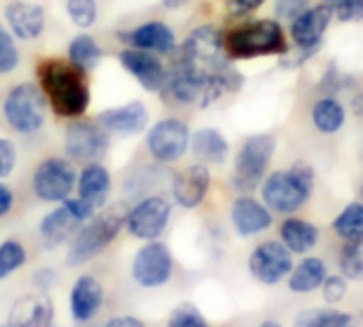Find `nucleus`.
Segmentation results:
<instances>
[{"label": "nucleus", "mask_w": 363, "mask_h": 327, "mask_svg": "<svg viewBox=\"0 0 363 327\" xmlns=\"http://www.w3.org/2000/svg\"><path fill=\"white\" fill-rule=\"evenodd\" d=\"M173 56L175 58L171 67L182 69L195 79L218 86L225 94L235 92L242 86V77L231 67L229 56L225 52L223 35L214 26L195 28L179 50L175 48Z\"/></svg>", "instance_id": "f257e3e1"}, {"label": "nucleus", "mask_w": 363, "mask_h": 327, "mask_svg": "<svg viewBox=\"0 0 363 327\" xmlns=\"http://www.w3.org/2000/svg\"><path fill=\"white\" fill-rule=\"evenodd\" d=\"M39 88L52 111L60 118H79L90 107V86L86 71L71 60L43 58L37 65Z\"/></svg>", "instance_id": "f03ea898"}, {"label": "nucleus", "mask_w": 363, "mask_h": 327, "mask_svg": "<svg viewBox=\"0 0 363 327\" xmlns=\"http://www.w3.org/2000/svg\"><path fill=\"white\" fill-rule=\"evenodd\" d=\"M223 43L229 60H250L286 52L284 31L276 20H255L235 26L223 37Z\"/></svg>", "instance_id": "7ed1b4c3"}, {"label": "nucleus", "mask_w": 363, "mask_h": 327, "mask_svg": "<svg viewBox=\"0 0 363 327\" xmlns=\"http://www.w3.org/2000/svg\"><path fill=\"white\" fill-rule=\"evenodd\" d=\"M126 210L124 206H111L99 216H92L90 223L79 229L77 238L73 240V246L69 248V263L71 265H84L99 253H103L120 233L122 225L126 223Z\"/></svg>", "instance_id": "20e7f679"}, {"label": "nucleus", "mask_w": 363, "mask_h": 327, "mask_svg": "<svg viewBox=\"0 0 363 327\" xmlns=\"http://www.w3.org/2000/svg\"><path fill=\"white\" fill-rule=\"evenodd\" d=\"M312 184V170L303 165H295L291 172H276L263 184V201L272 212L291 214L308 201Z\"/></svg>", "instance_id": "39448f33"}, {"label": "nucleus", "mask_w": 363, "mask_h": 327, "mask_svg": "<svg viewBox=\"0 0 363 327\" xmlns=\"http://www.w3.org/2000/svg\"><path fill=\"white\" fill-rule=\"evenodd\" d=\"M48 99L41 92L39 86L24 82L18 84L9 90L5 103H3V113L7 124L22 135H33L41 131L48 118Z\"/></svg>", "instance_id": "423d86ee"}, {"label": "nucleus", "mask_w": 363, "mask_h": 327, "mask_svg": "<svg viewBox=\"0 0 363 327\" xmlns=\"http://www.w3.org/2000/svg\"><path fill=\"white\" fill-rule=\"evenodd\" d=\"M276 150V139L272 135H252L244 141L242 150L235 158V170H233V187L242 193L255 191L267 167Z\"/></svg>", "instance_id": "0eeeda50"}, {"label": "nucleus", "mask_w": 363, "mask_h": 327, "mask_svg": "<svg viewBox=\"0 0 363 327\" xmlns=\"http://www.w3.org/2000/svg\"><path fill=\"white\" fill-rule=\"evenodd\" d=\"M77 187L75 167L65 158H45L39 162V167L33 178V189L41 201H65Z\"/></svg>", "instance_id": "6e6552de"}, {"label": "nucleus", "mask_w": 363, "mask_h": 327, "mask_svg": "<svg viewBox=\"0 0 363 327\" xmlns=\"http://www.w3.org/2000/svg\"><path fill=\"white\" fill-rule=\"evenodd\" d=\"M147 152L158 162H175L186 154L191 145V133L184 120L164 118L156 122L145 137Z\"/></svg>", "instance_id": "1a4fd4ad"}, {"label": "nucleus", "mask_w": 363, "mask_h": 327, "mask_svg": "<svg viewBox=\"0 0 363 327\" xmlns=\"http://www.w3.org/2000/svg\"><path fill=\"white\" fill-rule=\"evenodd\" d=\"M65 150L86 165L99 162L109 150V133L99 122H73L65 133Z\"/></svg>", "instance_id": "9d476101"}, {"label": "nucleus", "mask_w": 363, "mask_h": 327, "mask_svg": "<svg viewBox=\"0 0 363 327\" xmlns=\"http://www.w3.org/2000/svg\"><path fill=\"white\" fill-rule=\"evenodd\" d=\"M171 216V206L162 197H147L126 214V229L133 238L156 240Z\"/></svg>", "instance_id": "9b49d317"}, {"label": "nucleus", "mask_w": 363, "mask_h": 327, "mask_svg": "<svg viewBox=\"0 0 363 327\" xmlns=\"http://www.w3.org/2000/svg\"><path fill=\"white\" fill-rule=\"evenodd\" d=\"M173 259L164 244L150 242L133 259V278L141 287H160L171 278Z\"/></svg>", "instance_id": "f8f14e48"}, {"label": "nucleus", "mask_w": 363, "mask_h": 327, "mask_svg": "<svg viewBox=\"0 0 363 327\" xmlns=\"http://www.w3.org/2000/svg\"><path fill=\"white\" fill-rule=\"evenodd\" d=\"M250 272L263 284H276L293 270L291 250L278 242H263L250 255Z\"/></svg>", "instance_id": "ddd939ff"}, {"label": "nucleus", "mask_w": 363, "mask_h": 327, "mask_svg": "<svg viewBox=\"0 0 363 327\" xmlns=\"http://www.w3.org/2000/svg\"><path fill=\"white\" fill-rule=\"evenodd\" d=\"M118 60L147 92H160L164 88L167 69L160 62V58H156V54L128 48L118 54Z\"/></svg>", "instance_id": "4468645a"}, {"label": "nucleus", "mask_w": 363, "mask_h": 327, "mask_svg": "<svg viewBox=\"0 0 363 327\" xmlns=\"http://www.w3.org/2000/svg\"><path fill=\"white\" fill-rule=\"evenodd\" d=\"M96 122L107 133L130 137V135H139L141 131H145V126L150 122V113H147V109H145V105L141 101H130L126 105L101 111L96 116Z\"/></svg>", "instance_id": "2eb2a0df"}, {"label": "nucleus", "mask_w": 363, "mask_h": 327, "mask_svg": "<svg viewBox=\"0 0 363 327\" xmlns=\"http://www.w3.org/2000/svg\"><path fill=\"white\" fill-rule=\"evenodd\" d=\"M333 18V9L329 5H316L306 9L299 18L291 22V37L297 48L301 50H316L320 39Z\"/></svg>", "instance_id": "dca6fc26"}, {"label": "nucleus", "mask_w": 363, "mask_h": 327, "mask_svg": "<svg viewBox=\"0 0 363 327\" xmlns=\"http://www.w3.org/2000/svg\"><path fill=\"white\" fill-rule=\"evenodd\" d=\"M9 31L20 41H33L45 31V9L26 0H13L5 9Z\"/></svg>", "instance_id": "f3484780"}, {"label": "nucleus", "mask_w": 363, "mask_h": 327, "mask_svg": "<svg viewBox=\"0 0 363 327\" xmlns=\"http://www.w3.org/2000/svg\"><path fill=\"white\" fill-rule=\"evenodd\" d=\"M122 41L135 50H143L150 54H173L175 52V35L173 31L158 20L145 22L128 33H122Z\"/></svg>", "instance_id": "a211bd4d"}, {"label": "nucleus", "mask_w": 363, "mask_h": 327, "mask_svg": "<svg viewBox=\"0 0 363 327\" xmlns=\"http://www.w3.org/2000/svg\"><path fill=\"white\" fill-rule=\"evenodd\" d=\"M210 189V170L203 162L186 167L173 180V197L182 208H197Z\"/></svg>", "instance_id": "6ab92c4d"}, {"label": "nucleus", "mask_w": 363, "mask_h": 327, "mask_svg": "<svg viewBox=\"0 0 363 327\" xmlns=\"http://www.w3.org/2000/svg\"><path fill=\"white\" fill-rule=\"evenodd\" d=\"M54 318V304L45 295L20 297L9 314V327H50Z\"/></svg>", "instance_id": "aec40b11"}, {"label": "nucleus", "mask_w": 363, "mask_h": 327, "mask_svg": "<svg viewBox=\"0 0 363 327\" xmlns=\"http://www.w3.org/2000/svg\"><path fill=\"white\" fill-rule=\"evenodd\" d=\"M231 221L240 235H257L272 225V214L259 201L250 197H240L231 208Z\"/></svg>", "instance_id": "412c9836"}, {"label": "nucleus", "mask_w": 363, "mask_h": 327, "mask_svg": "<svg viewBox=\"0 0 363 327\" xmlns=\"http://www.w3.org/2000/svg\"><path fill=\"white\" fill-rule=\"evenodd\" d=\"M77 191H79V197L86 199L94 210H101L111 191L109 172L101 162H88L82 170V174L77 176Z\"/></svg>", "instance_id": "4be33fe9"}, {"label": "nucleus", "mask_w": 363, "mask_h": 327, "mask_svg": "<svg viewBox=\"0 0 363 327\" xmlns=\"http://www.w3.org/2000/svg\"><path fill=\"white\" fill-rule=\"evenodd\" d=\"M103 306V287L92 276H79L71 291V312L77 321H90Z\"/></svg>", "instance_id": "5701e85b"}, {"label": "nucleus", "mask_w": 363, "mask_h": 327, "mask_svg": "<svg viewBox=\"0 0 363 327\" xmlns=\"http://www.w3.org/2000/svg\"><path fill=\"white\" fill-rule=\"evenodd\" d=\"M191 148L193 154L203 162H214V165H223L229 156V143L223 137V133H218L216 128H201L193 135L191 139Z\"/></svg>", "instance_id": "b1692460"}, {"label": "nucleus", "mask_w": 363, "mask_h": 327, "mask_svg": "<svg viewBox=\"0 0 363 327\" xmlns=\"http://www.w3.org/2000/svg\"><path fill=\"white\" fill-rule=\"evenodd\" d=\"M79 225L82 223L62 206V208H56L54 212H50L41 221V238L48 248H56V246L65 244Z\"/></svg>", "instance_id": "393cba45"}, {"label": "nucleus", "mask_w": 363, "mask_h": 327, "mask_svg": "<svg viewBox=\"0 0 363 327\" xmlns=\"http://www.w3.org/2000/svg\"><path fill=\"white\" fill-rule=\"evenodd\" d=\"M280 238L282 244L297 255H303L308 250L314 248L316 240H318V229L314 225H310L308 221L301 218H286L280 225Z\"/></svg>", "instance_id": "a878e982"}, {"label": "nucleus", "mask_w": 363, "mask_h": 327, "mask_svg": "<svg viewBox=\"0 0 363 327\" xmlns=\"http://www.w3.org/2000/svg\"><path fill=\"white\" fill-rule=\"evenodd\" d=\"M325 278H327L325 263L316 257H310V259H303L295 270H291L289 287L295 293H308V291H314L316 287H320Z\"/></svg>", "instance_id": "bb28decb"}, {"label": "nucleus", "mask_w": 363, "mask_h": 327, "mask_svg": "<svg viewBox=\"0 0 363 327\" xmlns=\"http://www.w3.org/2000/svg\"><path fill=\"white\" fill-rule=\"evenodd\" d=\"M344 120H346L344 107L340 105V101H335L331 96L316 101L312 107V122L320 133H327V135L337 133L344 126Z\"/></svg>", "instance_id": "cd10ccee"}, {"label": "nucleus", "mask_w": 363, "mask_h": 327, "mask_svg": "<svg viewBox=\"0 0 363 327\" xmlns=\"http://www.w3.org/2000/svg\"><path fill=\"white\" fill-rule=\"evenodd\" d=\"M295 327H354V318L333 308H310L299 312Z\"/></svg>", "instance_id": "c85d7f7f"}, {"label": "nucleus", "mask_w": 363, "mask_h": 327, "mask_svg": "<svg viewBox=\"0 0 363 327\" xmlns=\"http://www.w3.org/2000/svg\"><path fill=\"white\" fill-rule=\"evenodd\" d=\"M103 58V50L90 35H77L69 45V60L82 71L94 69Z\"/></svg>", "instance_id": "c756f323"}, {"label": "nucleus", "mask_w": 363, "mask_h": 327, "mask_svg": "<svg viewBox=\"0 0 363 327\" xmlns=\"http://www.w3.org/2000/svg\"><path fill=\"white\" fill-rule=\"evenodd\" d=\"M333 229L346 242L361 238L363 235V204H350V206H346L340 212V216L333 221Z\"/></svg>", "instance_id": "7c9ffc66"}, {"label": "nucleus", "mask_w": 363, "mask_h": 327, "mask_svg": "<svg viewBox=\"0 0 363 327\" xmlns=\"http://www.w3.org/2000/svg\"><path fill=\"white\" fill-rule=\"evenodd\" d=\"M340 270L348 280L363 282V235L348 240L340 255Z\"/></svg>", "instance_id": "2f4dec72"}, {"label": "nucleus", "mask_w": 363, "mask_h": 327, "mask_svg": "<svg viewBox=\"0 0 363 327\" xmlns=\"http://www.w3.org/2000/svg\"><path fill=\"white\" fill-rule=\"evenodd\" d=\"M26 263V250L18 240H7L0 244V278H7Z\"/></svg>", "instance_id": "473e14b6"}, {"label": "nucleus", "mask_w": 363, "mask_h": 327, "mask_svg": "<svg viewBox=\"0 0 363 327\" xmlns=\"http://www.w3.org/2000/svg\"><path fill=\"white\" fill-rule=\"evenodd\" d=\"M20 65V50L16 45V37L0 24V75L13 73Z\"/></svg>", "instance_id": "72a5a7b5"}, {"label": "nucleus", "mask_w": 363, "mask_h": 327, "mask_svg": "<svg viewBox=\"0 0 363 327\" xmlns=\"http://www.w3.org/2000/svg\"><path fill=\"white\" fill-rule=\"evenodd\" d=\"M96 0H67V13L77 28H90L96 22Z\"/></svg>", "instance_id": "f704fd0d"}, {"label": "nucleus", "mask_w": 363, "mask_h": 327, "mask_svg": "<svg viewBox=\"0 0 363 327\" xmlns=\"http://www.w3.org/2000/svg\"><path fill=\"white\" fill-rule=\"evenodd\" d=\"M167 327H210L208 321L193 306H179L171 312Z\"/></svg>", "instance_id": "c9c22d12"}, {"label": "nucleus", "mask_w": 363, "mask_h": 327, "mask_svg": "<svg viewBox=\"0 0 363 327\" xmlns=\"http://www.w3.org/2000/svg\"><path fill=\"white\" fill-rule=\"evenodd\" d=\"M331 9L340 22H361L363 20V0H337Z\"/></svg>", "instance_id": "e433bc0d"}, {"label": "nucleus", "mask_w": 363, "mask_h": 327, "mask_svg": "<svg viewBox=\"0 0 363 327\" xmlns=\"http://www.w3.org/2000/svg\"><path fill=\"white\" fill-rule=\"evenodd\" d=\"M16 160H18V152H16V145L0 137V178H9L16 170Z\"/></svg>", "instance_id": "4c0bfd02"}, {"label": "nucleus", "mask_w": 363, "mask_h": 327, "mask_svg": "<svg viewBox=\"0 0 363 327\" xmlns=\"http://www.w3.org/2000/svg\"><path fill=\"white\" fill-rule=\"evenodd\" d=\"M306 9H308V0H276V16L286 22H293Z\"/></svg>", "instance_id": "58836bf2"}, {"label": "nucleus", "mask_w": 363, "mask_h": 327, "mask_svg": "<svg viewBox=\"0 0 363 327\" xmlns=\"http://www.w3.org/2000/svg\"><path fill=\"white\" fill-rule=\"evenodd\" d=\"M323 295L329 304L340 301L346 295V280L340 276H329L323 280Z\"/></svg>", "instance_id": "ea45409f"}, {"label": "nucleus", "mask_w": 363, "mask_h": 327, "mask_svg": "<svg viewBox=\"0 0 363 327\" xmlns=\"http://www.w3.org/2000/svg\"><path fill=\"white\" fill-rule=\"evenodd\" d=\"M65 208L79 221V223H86V221H90L92 216H94V208L86 201V199H82V197H69V199H65Z\"/></svg>", "instance_id": "a19ab883"}, {"label": "nucleus", "mask_w": 363, "mask_h": 327, "mask_svg": "<svg viewBox=\"0 0 363 327\" xmlns=\"http://www.w3.org/2000/svg\"><path fill=\"white\" fill-rule=\"evenodd\" d=\"M265 0H225V7L231 16H248L250 11H257Z\"/></svg>", "instance_id": "79ce46f5"}, {"label": "nucleus", "mask_w": 363, "mask_h": 327, "mask_svg": "<svg viewBox=\"0 0 363 327\" xmlns=\"http://www.w3.org/2000/svg\"><path fill=\"white\" fill-rule=\"evenodd\" d=\"M13 206V191L5 184H0V218L7 216Z\"/></svg>", "instance_id": "37998d69"}, {"label": "nucleus", "mask_w": 363, "mask_h": 327, "mask_svg": "<svg viewBox=\"0 0 363 327\" xmlns=\"http://www.w3.org/2000/svg\"><path fill=\"white\" fill-rule=\"evenodd\" d=\"M105 327H145V325L135 316H118V318H111Z\"/></svg>", "instance_id": "c03bdc74"}, {"label": "nucleus", "mask_w": 363, "mask_h": 327, "mask_svg": "<svg viewBox=\"0 0 363 327\" xmlns=\"http://www.w3.org/2000/svg\"><path fill=\"white\" fill-rule=\"evenodd\" d=\"M186 3H189V0H162V7L173 11V9H182Z\"/></svg>", "instance_id": "a18cd8bd"}, {"label": "nucleus", "mask_w": 363, "mask_h": 327, "mask_svg": "<svg viewBox=\"0 0 363 327\" xmlns=\"http://www.w3.org/2000/svg\"><path fill=\"white\" fill-rule=\"evenodd\" d=\"M259 327H282L280 323H276V321H265L263 325H259Z\"/></svg>", "instance_id": "49530a36"}, {"label": "nucleus", "mask_w": 363, "mask_h": 327, "mask_svg": "<svg viewBox=\"0 0 363 327\" xmlns=\"http://www.w3.org/2000/svg\"><path fill=\"white\" fill-rule=\"evenodd\" d=\"M337 3V0H325V5H329V7H333Z\"/></svg>", "instance_id": "de8ad7c7"}, {"label": "nucleus", "mask_w": 363, "mask_h": 327, "mask_svg": "<svg viewBox=\"0 0 363 327\" xmlns=\"http://www.w3.org/2000/svg\"><path fill=\"white\" fill-rule=\"evenodd\" d=\"M361 160H363V145H361Z\"/></svg>", "instance_id": "09e8293b"}, {"label": "nucleus", "mask_w": 363, "mask_h": 327, "mask_svg": "<svg viewBox=\"0 0 363 327\" xmlns=\"http://www.w3.org/2000/svg\"><path fill=\"white\" fill-rule=\"evenodd\" d=\"M361 193H363V189H361Z\"/></svg>", "instance_id": "8fccbe9b"}, {"label": "nucleus", "mask_w": 363, "mask_h": 327, "mask_svg": "<svg viewBox=\"0 0 363 327\" xmlns=\"http://www.w3.org/2000/svg\"><path fill=\"white\" fill-rule=\"evenodd\" d=\"M5 327H9V325H5Z\"/></svg>", "instance_id": "3c124183"}]
</instances>
